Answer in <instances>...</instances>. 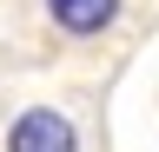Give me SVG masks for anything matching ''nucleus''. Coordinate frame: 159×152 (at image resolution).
Returning <instances> with one entry per match:
<instances>
[{"instance_id":"nucleus-1","label":"nucleus","mask_w":159,"mask_h":152,"mask_svg":"<svg viewBox=\"0 0 159 152\" xmlns=\"http://www.w3.org/2000/svg\"><path fill=\"white\" fill-rule=\"evenodd\" d=\"M7 152H80V126L53 106H27L7 126Z\"/></svg>"},{"instance_id":"nucleus-2","label":"nucleus","mask_w":159,"mask_h":152,"mask_svg":"<svg viewBox=\"0 0 159 152\" xmlns=\"http://www.w3.org/2000/svg\"><path fill=\"white\" fill-rule=\"evenodd\" d=\"M40 7H47L53 33H66V40H99V33L119 20L126 0H40Z\"/></svg>"}]
</instances>
